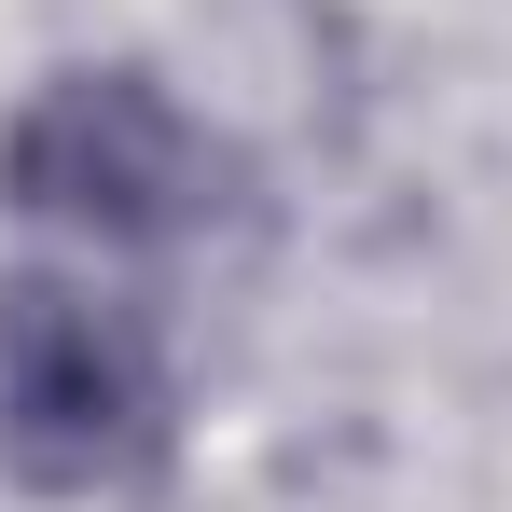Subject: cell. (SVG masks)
Wrapping results in <instances>:
<instances>
[{"mask_svg":"<svg viewBox=\"0 0 512 512\" xmlns=\"http://www.w3.org/2000/svg\"><path fill=\"white\" fill-rule=\"evenodd\" d=\"M167 457V360L70 277H0V471L42 499L139 485Z\"/></svg>","mask_w":512,"mask_h":512,"instance_id":"cell-1","label":"cell"},{"mask_svg":"<svg viewBox=\"0 0 512 512\" xmlns=\"http://www.w3.org/2000/svg\"><path fill=\"white\" fill-rule=\"evenodd\" d=\"M0 194L97 250H167L222 208V153L153 70H56L0 139Z\"/></svg>","mask_w":512,"mask_h":512,"instance_id":"cell-2","label":"cell"}]
</instances>
